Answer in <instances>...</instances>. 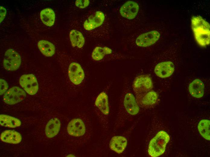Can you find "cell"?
I'll list each match as a JSON object with an SVG mask.
<instances>
[{
    "mask_svg": "<svg viewBox=\"0 0 210 157\" xmlns=\"http://www.w3.org/2000/svg\"><path fill=\"white\" fill-rule=\"evenodd\" d=\"M136 96L138 104L143 106L151 105L154 104L158 98L157 93L153 91L143 94Z\"/></svg>",
    "mask_w": 210,
    "mask_h": 157,
    "instance_id": "obj_15",
    "label": "cell"
},
{
    "mask_svg": "<svg viewBox=\"0 0 210 157\" xmlns=\"http://www.w3.org/2000/svg\"><path fill=\"white\" fill-rule=\"evenodd\" d=\"M189 90L192 96L197 98H200L203 95L204 85L201 80L196 79L189 85Z\"/></svg>",
    "mask_w": 210,
    "mask_h": 157,
    "instance_id": "obj_19",
    "label": "cell"
},
{
    "mask_svg": "<svg viewBox=\"0 0 210 157\" xmlns=\"http://www.w3.org/2000/svg\"><path fill=\"white\" fill-rule=\"evenodd\" d=\"M0 139L5 143L17 144L21 141L22 136L20 133L14 130H6L1 133Z\"/></svg>",
    "mask_w": 210,
    "mask_h": 157,
    "instance_id": "obj_14",
    "label": "cell"
},
{
    "mask_svg": "<svg viewBox=\"0 0 210 157\" xmlns=\"http://www.w3.org/2000/svg\"><path fill=\"white\" fill-rule=\"evenodd\" d=\"M0 23L4 19L6 13V9L4 7L0 6Z\"/></svg>",
    "mask_w": 210,
    "mask_h": 157,
    "instance_id": "obj_28",
    "label": "cell"
},
{
    "mask_svg": "<svg viewBox=\"0 0 210 157\" xmlns=\"http://www.w3.org/2000/svg\"><path fill=\"white\" fill-rule=\"evenodd\" d=\"M139 9L138 4L135 2L129 1L121 7L119 12L123 17L127 19L134 18L138 13Z\"/></svg>",
    "mask_w": 210,
    "mask_h": 157,
    "instance_id": "obj_10",
    "label": "cell"
},
{
    "mask_svg": "<svg viewBox=\"0 0 210 157\" xmlns=\"http://www.w3.org/2000/svg\"><path fill=\"white\" fill-rule=\"evenodd\" d=\"M0 82V95L5 94L7 91L8 87V85L7 82L4 79L1 78Z\"/></svg>",
    "mask_w": 210,
    "mask_h": 157,
    "instance_id": "obj_26",
    "label": "cell"
},
{
    "mask_svg": "<svg viewBox=\"0 0 210 157\" xmlns=\"http://www.w3.org/2000/svg\"><path fill=\"white\" fill-rule=\"evenodd\" d=\"M86 131L85 126L83 121L79 118L72 120L68 123L67 131L72 136L79 137L83 136Z\"/></svg>",
    "mask_w": 210,
    "mask_h": 157,
    "instance_id": "obj_9",
    "label": "cell"
},
{
    "mask_svg": "<svg viewBox=\"0 0 210 157\" xmlns=\"http://www.w3.org/2000/svg\"><path fill=\"white\" fill-rule=\"evenodd\" d=\"M61 127V123L57 118L51 119L47 123L45 128V133L49 138H52L59 133Z\"/></svg>",
    "mask_w": 210,
    "mask_h": 157,
    "instance_id": "obj_17",
    "label": "cell"
},
{
    "mask_svg": "<svg viewBox=\"0 0 210 157\" xmlns=\"http://www.w3.org/2000/svg\"><path fill=\"white\" fill-rule=\"evenodd\" d=\"M112 52V50L108 47L97 46L93 50L91 57L94 60L98 61L103 59L106 55L111 54Z\"/></svg>",
    "mask_w": 210,
    "mask_h": 157,
    "instance_id": "obj_24",
    "label": "cell"
},
{
    "mask_svg": "<svg viewBox=\"0 0 210 157\" xmlns=\"http://www.w3.org/2000/svg\"><path fill=\"white\" fill-rule=\"evenodd\" d=\"M19 83L24 91L30 95L36 94L38 91V83L36 78L33 74L21 75L19 79Z\"/></svg>",
    "mask_w": 210,
    "mask_h": 157,
    "instance_id": "obj_6",
    "label": "cell"
},
{
    "mask_svg": "<svg viewBox=\"0 0 210 157\" xmlns=\"http://www.w3.org/2000/svg\"><path fill=\"white\" fill-rule=\"evenodd\" d=\"M40 18L43 24L48 26L50 27L54 24L55 14L51 8H46L41 11Z\"/></svg>",
    "mask_w": 210,
    "mask_h": 157,
    "instance_id": "obj_21",
    "label": "cell"
},
{
    "mask_svg": "<svg viewBox=\"0 0 210 157\" xmlns=\"http://www.w3.org/2000/svg\"><path fill=\"white\" fill-rule=\"evenodd\" d=\"M0 123L3 127L14 128L20 126L21 122L15 117L5 114L0 115Z\"/></svg>",
    "mask_w": 210,
    "mask_h": 157,
    "instance_id": "obj_22",
    "label": "cell"
},
{
    "mask_svg": "<svg viewBox=\"0 0 210 157\" xmlns=\"http://www.w3.org/2000/svg\"><path fill=\"white\" fill-rule=\"evenodd\" d=\"M38 46L40 52L46 57H51L55 53V47L52 43L46 40L39 41Z\"/></svg>",
    "mask_w": 210,
    "mask_h": 157,
    "instance_id": "obj_20",
    "label": "cell"
},
{
    "mask_svg": "<svg viewBox=\"0 0 210 157\" xmlns=\"http://www.w3.org/2000/svg\"><path fill=\"white\" fill-rule=\"evenodd\" d=\"M24 91L18 86L13 87L8 89L3 97V101L9 105H13L23 100L26 97Z\"/></svg>",
    "mask_w": 210,
    "mask_h": 157,
    "instance_id": "obj_5",
    "label": "cell"
},
{
    "mask_svg": "<svg viewBox=\"0 0 210 157\" xmlns=\"http://www.w3.org/2000/svg\"><path fill=\"white\" fill-rule=\"evenodd\" d=\"M127 144V140L125 137L122 136H115L111 138L109 147L112 150L120 154L124 150Z\"/></svg>",
    "mask_w": 210,
    "mask_h": 157,
    "instance_id": "obj_16",
    "label": "cell"
},
{
    "mask_svg": "<svg viewBox=\"0 0 210 157\" xmlns=\"http://www.w3.org/2000/svg\"><path fill=\"white\" fill-rule=\"evenodd\" d=\"M160 36L158 31L152 30L139 35L136 39L135 43L140 47L149 46L155 43L159 40Z\"/></svg>",
    "mask_w": 210,
    "mask_h": 157,
    "instance_id": "obj_8",
    "label": "cell"
},
{
    "mask_svg": "<svg viewBox=\"0 0 210 157\" xmlns=\"http://www.w3.org/2000/svg\"><path fill=\"white\" fill-rule=\"evenodd\" d=\"M21 62L20 55L14 50L10 49L6 51L3 61V66L5 69L8 71L16 70L20 67Z\"/></svg>",
    "mask_w": 210,
    "mask_h": 157,
    "instance_id": "obj_3",
    "label": "cell"
},
{
    "mask_svg": "<svg viewBox=\"0 0 210 157\" xmlns=\"http://www.w3.org/2000/svg\"><path fill=\"white\" fill-rule=\"evenodd\" d=\"M210 121L208 120H201L198 124V128L201 135L205 139L209 140Z\"/></svg>",
    "mask_w": 210,
    "mask_h": 157,
    "instance_id": "obj_25",
    "label": "cell"
},
{
    "mask_svg": "<svg viewBox=\"0 0 210 157\" xmlns=\"http://www.w3.org/2000/svg\"><path fill=\"white\" fill-rule=\"evenodd\" d=\"M174 67L173 63L170 61L160 62L155 66L154 72L156 75L161 78L170 76L173 73Z\"/></svg>",
    "mask_w": 210,
    "mask_h": 157,
    "instance_id": "obj_12",
    "label": "cell"
},
{
    "mask_svg": "<svg viewBox=\"0 0 210 157\" xmlns=\"http://www.w3.org/2000/svg\"><path fill=\"white\" fill-rule=\"evenodd\" d=\"M96 107L105 115L109 112L108 97L104 92H102L97 96L95 102Z\"/></svg>",
    "mask_w": 210,
    "mask_h": 157,
    "instance_id": "obj_18",
    "label": "cell"
},
{
    "mask_svg": "<svg viewBox=\"0 0 210 157\" xmlns=\"http://www.w3.org/2000/svg\"><path fill=\"white\" fill-rule=\"evenodd\" d=\"M104 20V13L101 11H97L84 21L83 24L84 28L87 30L94 29L101 26Z\"/></svg>",
    "mask_w": 210,
    "mask_h": 157,
    "instance_id": "obj_11",
    "label": "cell"
},
{
    "mask_svg": "<svg viewBox=\"0 0 210 157\" xmlns=\"http://www.w3.org/2000/svg\"><path fill=\"white\" fill-rule=\"evenodd\" d=\"M124 108L127 113L132 115L137 114L139 107L133 94L131 92L126 93L123 100Z\"/></svg>",
    "mask_w": 210,
    "mask_h": 157,
    "instance_id": "obj_13",
    "label": "cell"
},
{
    "mask_svg": "<svg viewBox=\"0 0 210 157\" xmlns=\"http://www.w3.org/2000/svg\"><path fill=\"white\" fill-rule=\"evenodd\" d=\"M153 85L151 78L146 75H140L134 79L132 88L136 95L143 94L149 91L153 88Z\"/></svg>",
    "mask_w": 210,
    "mask_h": 157,
    "instance_id": "obj_4",
    "label": "cell"
},
{
    "mask_svg": "<svg viewBox=\"0 0 210 157\" xmlns=\"http://www.w3.org/2000/svg\"><path fill=\"white\" fill-rule=\"evenodd\" d=\"M90 3L88 0H77L75 2L76 6L79 8H83L88 6Z\"/></svg>",
    "mask_w": 210,
    "mask_h": 157,
    "instance_id": "obj_27",
    "label": "cell"
},
{
    "mask_svg": "<svg viewBox=\"0 0 210 157\" xmlns=\"http://www.w3.org/2000/svg\"><path fill=\"white\" fill-rule=\"evenodd\" d=\"M191 26L195 39L200 46H205L210 43V26L209 23L200 16H193Z\"/></svg>",
    "mask_w": 210,
    "mask_h": 157,
    "instance_id": "obj_1",
    "label": "cell"
},
{
    "mask_svg": "<svg viewBox=\"0 0 210 157\" xmlns=\"http://www.w3.org/2000/svg\"><path fill=\"white\" fill-rule=\"evenodd\" d=\"M69 37L72 46L81 48L85 42L84 38L82 34L76 30H71L69 34Z\"/></svg>",
    "mask_w": 210,
    "mask_h": 157,
    "instance_id": "obj_23",
    "label": "cell"
},
{
    "mask_svg": "<svg viewBox=\"0 0 210 157\" xmlns=\"http://www.w3.org/2000/svg\"><path fill=\"white\" fill-rule=\"evenodd\" d=\"M170 139L169 135L166 132H159L150 141L148 149L149 155L157 157L162 155L165 152L166 145Z\"/></svg>",
    "mask_w": 210,
    "mask_h": 157,
    "instance_id": "obj_2",
    "label": "cell"
},
{
    "mask_svg": "<svg viewBox=\"0 0 210 157\" xmlns=\"http://www.w3.org/2000/svg\"><path fill=\"white\" fill-rule=\"evenodd\" d=\"M68 73L70 81L76 85L80 84L85 77L84 72L81 66L76 62H73L69 64Z\"/></svg>",
    "mask_w": 210,
    "mask_h": 157,
    "instance_id": "obj_7",
    "label": "cell"
}]
</instances>
